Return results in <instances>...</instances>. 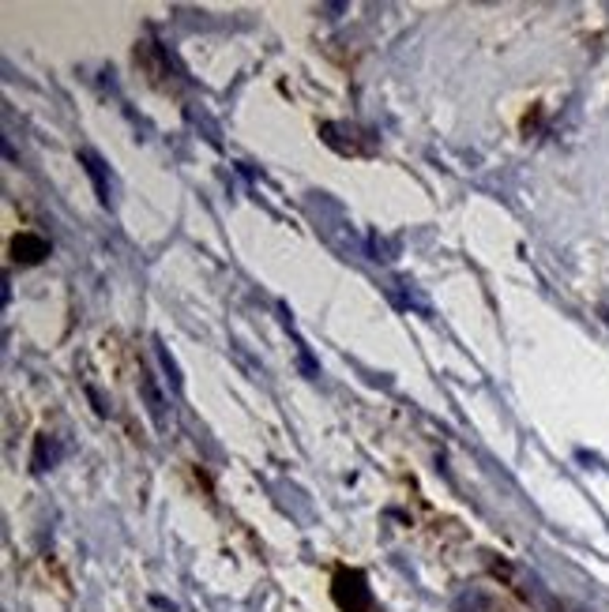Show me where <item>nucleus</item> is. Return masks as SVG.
Instances as JSON below:
<instances>
[{"label": "nucleus", "instance_id": "1", "mask_svg": "<svg viewBox=\"0 0 609 612\" xmlns=\"http://www.w3.org/2000/svg\"><path fill=\"white\" fill-rule=\"evenodd\" d=\"M332 598L343 612H376L372 590H369V579L358 568H339L332 579Z\"/></svg>", "mask_w": 609, "mask_h": 612}, {"label": "nucleus", "instance_id": "3", "mask_svg": "<svg viewBox=\"0 0 609 612\" xmlns=\"http://www.w3.org/2000/svg\"><path fill=\"white\" fill-rule=\"evenodd\" d=\"M80 158H83V169L91 173V181H94V188H98V199L110 203V181H106V166H102V158L91 155V150H83Z\"/></svg>", "mask_w": 609, "mask_h": 612}, {"label": "nucleus", "instance_id": "2", "mask_svg": "<svg viewBox=\"0 0 609 612\" xmlns=\"http://www.w3.org/2000/svg\"><path fill=\"white\" fill-rule=\"evenodd\" d=\"M12 256L19 263H42L49 256V241L38 234H19V237H12Z\"/></svg>", "mask_w": 609, "mask_h": 612}]
</instances>
